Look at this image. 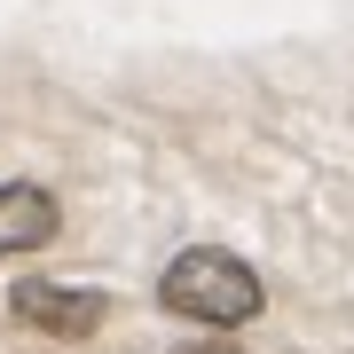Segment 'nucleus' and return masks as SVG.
<instances>
[{"mask_svg":"<svg viewBox=\"0 0 354 354\" xmlns=\"http://www.w3.org/2000/svg\"><path fill=\"white\" fill-rule=\"evenodd\" d=\"M55 228H64V213H55L48 189H32V181H0V260L39 252Z\"/></svg>","mask_w":354,"mask_h":354,"instance_id":"obj_3","label":"nucleus"},{"mask_svg":"<svg viewBox=\"0 0 354 354\" xmlns=\"http://www.w3.org/2000/svg\"><path fill=\"white\" fill-rule=\"evenodd\" d=\"M8 315L48 330V339H87L102 323V291H79V283H8Z\"/></svg>","mask_w":354,"mask_h":354,"instance_id":"obj_2","label":"nucleus"},{"mask_svg":"<svg viewBox=\"0 0 354 354\" xmlns=\"http://www.w3.org/2000/svg\"><path fill=\"white\" fill-rule=\"evenodd\" d=\"M158 299L174 307V315L205 323V330H236V323H252L260 307H268V291H260V276H252L236 252H213V244H197V252H181L174 268H165Z\"/></svg>","mask_w":354,"mask_h":354,"instance_id":"obj_1","label":"nucleus"},{"mask_svg":"<svg viewBox=\"0 0 354 354\" xmlns=\"http://www.w3.org/2000/svg\"><path fill=\"white\" fill-rule=\"evenodd\" d=\"M174 354H236V346H221V339H197V346H174Z\"/></svg>","mask_w":354,"mask_h":354,"instance_id":"obj_4","label":"nucleus"}]
</instances>
